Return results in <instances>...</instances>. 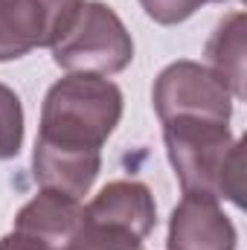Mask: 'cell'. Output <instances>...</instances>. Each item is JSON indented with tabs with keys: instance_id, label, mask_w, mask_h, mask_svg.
Here are the masks:
<instances>
[{
	"instance_id": "1",
	"label": "cell",
	"mask_w": 247,
	"mask_h": 250,
	"mask_svg": "<svg viewBox=\"0 0 247 250\" xmlns=\"http://www.w3.org/2000/svg\"><path fill=\"white\" fill-rule=\"evenodd\" d=\"M163 143L184 192L245 207V143L227 123L169 120L163 123Z\"/></svg>"
},
{
	"instance_id": "2",
	"label": "cell",
	"mask_w": 247,
	"mask_h": 250,
	"mask_svg": "<svg viewBox=\"0 0 247 250\" xmlns=\"http://www.w3.org/2000/svg\"><path fill=\"white\" fill-rule=\"evenodd\" d=\"M120 120L123 90L114 82L87 73H67L44 96L35 143L64 151L102 154V146Z\"/></svg>"
},
{
	"instance_id": "3",
	"label": "cell",
	"mask_w": 247,
	"mask_h": 250,
	"mask_svg": "<svg viewBox=\"0 0 247 250\" xmlns=\"http://www.w3.org/2000/svg\"><path fill=\"white\" fill-rule=\"evenodd\" d=\"M53 62L67 73L114 76L123 73L134 59V38L123 18L102 0H82L73 23L50 47Z\"/></svg>"
},
{
	"instance_id": "4",
	"label": "cell",
	"mask_w": 247,
	"mask_h": 250,
	"mask_svg": "<svg viewBox=\"0 0 247 250\" xmlns=\"http://www.w3.org/2000/svg\"><path fill=\"white\" fill-rule=\"evenodd\" d=\"M160 123L169 120H215L230 123L233 93L230 87L198 62H172L160 70L151 90Z\"/></svg>"
},
{
	"instance_id": "5",
	"label": "cell",
	"mask_w": 247,
	"mask_h": 250,
	"mask_svg": "<svg viewBox=\"0 0 247 250\" xmlns=\"http://www.w3.org/2000/svg\"><path fill=\"white\" fill-rule=\"evenodd\" d=\"M82 0H0V62L53 47L73 23Z\"/></svg>"
},
{
	"instance_id": "6",
	"label": "cell",
	"mask_w": 247,
	"mask_h": 250,
	"mask_svg": "<svg viewBox=\"0 0 247 250\" xmlns=\"http://www.w3.org/2000/svg\"><path fill=\"white\" fill-rule=\"evenodd\" d=\"M236 224L215 198L184 192L169 218L166 250H236Z\"/></svg>"
},
{
	"instance_id": "7",
	"label": "cell",
	"mask_w": 247,
	"mask_h": 250,
	"mask_svg": "<svg viewBox=\"0 0 247 250\" xmlns=\"http://www.w3.org/2000/svg\"><path fill=\"white\" fill-rule=\"evenodd\" d=\"M84 218L93 227L143 242L157 224V204L151 189L140 181H111L84 207Z\"/></svg>"
},
{
	"instance_id": "8",
	"label": "cell",
	"mask_w": 247,
	"mask_h": 250,
	"mask_svg": "<svg viewBox=\"0 0 247 250\" xmlns=\"http://www.w3.org/2000/svg\"><path fill=\"white\" fill-rule=\"evenodd\" d=\"M82 227H84V207L79 198L41 189L32 201H26L18 209L12 230L41 239L47 245H67L79 236Z\"/></svg>"
},
{
	"instance_id": "9",
	"label": "cell",
	"mask_w": 247,
	"mask_h": 250,
	"mask_svg": "<svg viewBox=\"0 0 247 250\" xmlns=\"http://www.w3.org/2000/svg\"><path fill=\"white\" fill-rule=\"evenodd\" d=\"M209 70L230 87L233 99H245V12H230L218 21L206 41Z\"/></svg>"
},
{
	"instance_id": "10",
	"label": "cell",
	"mask_w": 247,
	"mask_h": 250,
	"mask_svg": "<svg viewBox=\"0 0 247 250\" xmlns=\"http://www.w3.org/2000/svg\"><path fill=\"white\" fill-rule=\"evenodd\" d=\"M23 146V105L21 96L0 84V160L18 157Z\"/></svg>"
},
{
	"instance_id": "11",
	"label": "cell",
	"mask_w": 247,
	"mask_h": 250,
	"mask_svg": "<svg viewBox=\"0 0 247 250\" xmlns=\"http://www.w3.org/2000/svg\"><path fill=\"white\" fill-rule=\"evenodd\" d=\"M206 3H221V0H140V6L145 9V15L154 23H163V26L184 23V21H189Z\"/></svg>"
}]
</instances>
